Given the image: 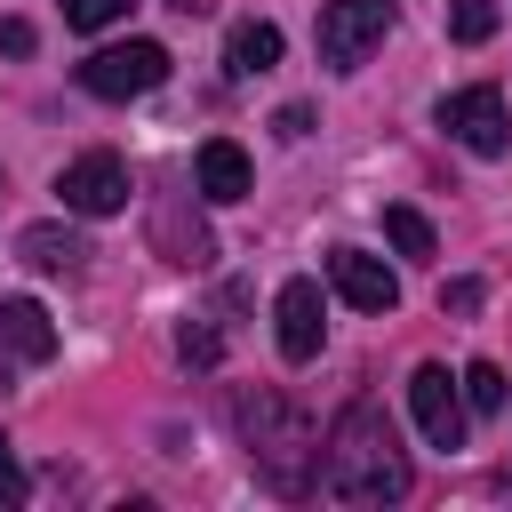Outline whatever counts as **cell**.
<instances>
[{
	"label": "cell",
	"mask_w": 512,
	"mask_h": 512,
	"mask_svg": "<svg viewBox=\"0 0 512 512\" xmlns=\"http://www.w3.org/2000/svg\"><path fill=\"white\" fill-rule=\"evenodd\" d=\"M320 488L336 504H400L408 496V448L376 400H352L320 440Z\"/></svg>",
	"instance_id": "1"
},
{
	"label": "cell",
	"mask_w": 512,
	"mask_h": 512,
	"mask_svg": "<svg viewBox=\"0 0 512 512\" xmlns=\"http://www.w3.org/2000/svg\"><path fill=\"white\" fill-rule=\"evenodd\" d=\"M232 432H240V448L256 456L264 488H280V496L320 488V432L304 424V408H296L288 392L240 384V392H232Z\"/></svg>",
	"instance_id": "2"
},
{
	"label": "cell",
	"mask_w": 512,
	"mask_h": 512,
	"mask_svg": "<svg viewBox=\"0 0 512 512\" xmlns=\"http://www.w3.org/2000/svg\"><path fill=\"white\" fill-rule=\"evenodd\" d=\"M384 32H392V0H328L312 40H320V64L328 72H360Z\"/></svg>",
	"instance_id": "3"
},
{
	"label": "cell",
	"mask_w": 512,
	"mask_h": 512,
	"mask_svg": "<svg viewBox=\"0 0 512 512\" xmlns=\"http://www.w3.org/2000/svg\"><path fill=\"white\" fill-rule=\"evenodd\" d=\"M160 80H168V48L160 40H120V48H96L80 64V88L104 96V104H128V96H144Z\"/></svg>",
	"instance_id": "4"
},
{
	"label": "cell",
	"mask_w": 512,
	"mask_h": 512,
	"mask_svg": "<svg viewBox=\"0 0 512 512\" xmlns=\"http://www.w3.org/2000/svg\"><path fill=\"white\" fill-rule=\"evenodd\" d=\"M440 128H448L464 152H480V160H496V152L512 144V112H504L496 88H456V96H440Z\"/></svg>",
	"instance_id": "5"
},
{
	"label": "cell",
	"mask_w": 512,
	"mask_h": 512,
	"mask_svg": "<svg viewBox=\"0 0 512 512\" xmlns=\"http://www.w3.org/2000/svg\"><path fill=\"white\" fill-rule=\"evenodd\" d=\"M56 192H64L72 216H112V208H128V160L120 152H80V160H64Z\"/></svg>",
	"instance_id": "6"
},
{
	"label": "cell",
	"mask_w": 512,
	"mask_h": 512,
	"mask_svg": "<svg viewBox=\"0 0 512 512\" xmlns=\"http://www.w3.org/2000/svg\"><path fill=\"white\" fill-rule=\"evenodd\" d=\"M408 408H416V432H424L432 448H464V392H456V376H448L440 360H424V368L408 376Z\"/></svg>",
	"instance_id": "7"
},
{
	"label": "cell",
	"mask_w": 512,
	"mask_h": 512,
	"mask_svg": "<svg viewBox=\"0 0 512 512\" xmlns=\"http://www.w3.org/2000/svg\"><path fill=\"white\" fill-rule=\"evenodd\" d=\"M328 288H336L352 312H392V304H400L392 264H384V256H368V248H328Z\"/></svg>",
	"instance_id": "8"
},
{
	"label": "cell",
	"mask_w": 512,
	"mask_h": 512,
	"mask_svg": "<svg viewBox=\"0 0 512 512\" xmlns=\"http://www.w3.org/2000/svg\"><path fill=\"white\" fill-rule=\"evenodd\" d=\"M272 336H280V360H312L320 352V336H328V320H320V280H288L280 296H272Z\"/></svg>",
	"instance_id": "9"
},
{
	"label": "cell",
	"mask_w": 512,
	"mask_h": 512,
	"mask_svg": "<svg viewBox=\"0 0 512 512\" xmlns=\"http://www.w3.org/2000/svg\"><path fill=\"white\" fill-rule=\"evenodd\" d=\"M192 192H200V200H248V192H256L248 152H240L232 136H208V144L192 152Z\"/></svg>",
	"instance_id": "10"
},
{
	"label": "cell",
	"mask_w": 512,
	"mask_h": 512,
	"mask_svg": "<svg viewBox=\"0 0 512 512\" xmlns=\"http://www.w3.org/2000/svg\"><path fill=\"white\" fill-rule=\"evenodd\" d=\"M0 360H56V320L32 296H0Z\"/></svg>",
	"instance_id": "11"
},
{
	"label": "cell",
	"mask_w": 512,
	"mask_h": 512,
	"mask_svg": "<svg viewBox=\"0 0 512 512\" xmlns=\"http://www.w3.org/2000/svg\"><path fill=\"white\" fill-rule=\"evenodd\" d=\"M152 240H160V256H168V264H208V256H216L208 224H200L184 200H160V208H152Z\"/></svg>",
	"instance_id": "12"
},
{
	"label": "cell",
	"mask_w": 512,
	"mask_h": 512,
	"mask_svg": "<svg viewBox=\"0 0 512 512\" xmlns=\"http://www.w3.org/2000/svg\"><path fill=\"white\" fill-rule=\"evenodd\" d=\"M16 256H24L32 272H80V264H88V240H80L72 224H24V232H16Z\"/></svg>",
	"instance_id": "13"
},
{
	"label": "cell",
	"mask_w": 512,
	"mask_h": 512,
	"mask_svg": "<svg viewBox=\"0 0 512 512\" xmlns=\"http://www.w3.org/2000/svg\"><path fill=\"white\" fill-rule=\"evenodd\" d=\"M272 64H280V24H256V16L232 24V40H224V72H232V80H264Z\"/></svg>",
	"instance_id": "14"
},
{
	"label": "cell",
	"mask_w": 512,
	"mask_h": 512,
	"mask_svg": "<svg viewBox=\"0 0 512 512\" xmlns=\"http://www.w3.org/2000/svg\"><path fill=\"white\" fill-rule=\"evenodd\" d=\"M384 240H392L400 256H432V224H424L416 208H400V200L384 208Z\"/></svg>",
	"instance_id": "15"
},
{
	"label": "cell",
	"mask_w": 512,
	"mask_h": 512,
	"mask_svg": "<svg viewBox=\"0 0 512 512\" xmlns=\"http://www.w3.org/2000/svg\"><path fill=\"white\" fill-rule=\"evenodd\" d=\"M456 384H464V400H472L480 416H496V408H504V368H496V360H472Z\"/></svg>",
	"instance_id": "16"
},
{
	"label": "cell",
	"mask_w": 512,
	"mask_h": 512,
	"mask_svg": "<svg viewBox=\"0 0 512 512\" xmlns=\"http://www.w3.org/2000/svg\"><path fill=\"white\" fill-rule=\"evenodd\" d=\"M488 32H496V0H456V8H448V40L480 48Z\"/></svg>",
	"instance_id": "17"
},
{
	"label": "cell",
	"mask_w": 512,
	"mask_h": 512,
	"mask_svg": "<svg viewBox=\"0 0 512 512\" xmlns=\"http://www.w3.org/2000/svg\"><path fill=\"white\" fill-rule=\"evenodd\" d=\"M128 16V0H64V24L72 32H104V24H120Z\"/></svg>",
	"instance_id": "18"
},
{
	"label": "cell",
	"mask_w": 512,
	"mask_h": 512,
	"mask_svg": "<svg viewBox=\"0 0 512 512\" xmlns=\"http://www.w3.org/2000/svg\"><path fill=\"white\" fill-rule=\"evenodd\" d=\"M24 496H32V480H24V464H16V448L0 440V512H16Z\"/></svg>",
	"instance_id": "19"
},
{
	"label": "cell",
	"mask_w": 512,
	"mask_h": 512,
	"mask_svg": "<svg viewBox=\"0 0 512 512\" xmlns=\"http://www.w3.org/2000/svg\"><path fill=\"white\" fill-rule=\"evenodd\" d=\"M440 312H456V320L480 312V280H448V288H440Z\"/></svg>",
	"instance_id": "20"
},
{
	"label": "cell",
	"mask_w": 512,
	"mask_h": 512,
	"mask_svg": "<svg viewBox=\"0 0 512 512\" xmlns=\"http://www.w3.org/2000/svg\"><path fill=\"white\" fill-rule=\"evenodd\" d=\"M176 352H184L192 368H208V360H216V336H208V328H184V336H176Z\"/></svg>",
	"instance_id": "21"
},
{
	"label": "cell",
	"mask_w": 512,
	"mask_h": 512,
	"mask_svg": "<svg viewBox=\"0 0 512 512\" xmlns=\"http://www.w3.org/2000/svg\"><path fill=\"white\" fill-rule=\"evenodd\" d=\"M0 56H32V24H24V16L0 24Z\"/></svg>",
	"instance_id": "22"
},
{
	"label": "cell",
	"mask_w": 512,
	"mask_h": 512,
	"mask_svg": "<svg viewBox=\"0 0 512 512\" xmlns=\"http://www.w3.org/2000/svg\"><path fill=\"white\" fill-rule=\"evenodd\" d=\"M168 8H200V0H168Z\"/></svg>",
	"instance_id": "23"
}]
</instances>
